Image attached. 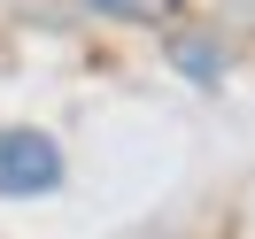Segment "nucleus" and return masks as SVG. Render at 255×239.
<instances>
[{
    "label": "nucleus",
    "instance_id": "nucleus-2",
    "mask_svg": "<svg viewBox=\"0 0 255 239\" xmlns=\"http://www.w3.org/2000/svg\"><path fill=\"white\" fill-rule=\"evenodd\" d=\"M170 62L186 70L193 85H224V70H232V54H224L217 39H201V31H178V39H170Z\"/></svg>",
    "mask_w": 255,
    "mask_h": 239
},
{
    "label": "nucleus",
    "instance_id": "nucleus-3",
    "mask_svg": "<svg viewBox=\"0 0 255 239\" xmlns=\"http://www.w3.org/2000/svg\"><path fill=\"white\" fill-rule=\"evenodd\" d=\"M101 16H170V0H85Z\"/></svg>",
    "mask_w": 255,
    "mask_h": 239
},
{
    "label": "nucleus",
    "instance_id": "nucleus-1",
    "mask_svg": "<svg viewBox=\"0 0 255 239\" xmlns=\"http://www.w3.org/2000/svg\"><path fill=\"white\" fill-rule=\"evenodd\" d=\"M70 177L62 147H54V131L39 124H0V201H39V193H54Z\"/></svg>",
    "mask_w": 255,
    "mask_h": 239
}]
</instances>
